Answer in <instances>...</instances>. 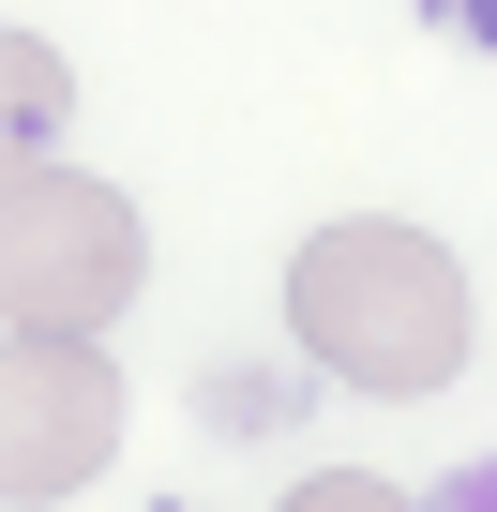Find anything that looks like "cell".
I'll list each match as a JSON object with an SVG mask.
<instances>
[{
    "mask_svg": "<svg viewBox=\"0 0 497 512\" xmlns=\"http://www.w3.org/2000/svg\"><path fill=\"white\" fill-rule=\"evenodd\" d=\"M272 512H407V497H392L377 467H302V482H287Z\"/></svg>",
    "mask_w": 497,
    "mask_h": 512,
    "instance_id": "277c9868",
    "label": "cell"
},
{
    "mask_svg": "<svg viewBox=\"0 0 497 512\" xmlns=\"http://www.w3.org/2000/svg\"><path fill=\"white\" fill-rule=\"evenodd\" d=\"M437 512H497V452H482V467H467V482H452Z\"/></svg>",
    "mask_w": 497,
    "mask_h": 512,
    "instance_id": "5b68a950",
    "label": "cell"
},
{
    "mask_svg": "<svg viewBox=\"0 0 497 512\" xmlns=\"http://www.w3.org/2000/svg\"><path fill=\"white\" fill-rule=\"evenodd\" d=\"M0 302H16V332H106L121 302H136V211L106 196V181H76V166H16L0 181Z\"/></svg>",
    "mask_w": 497,
    "mask_h": 512,
    "instance_id": "7a4b0ae2",
    "label": "cell"
},
{
    "mask_svg": "<svg viewBox=\"0 0 497 512\" xmlns=\"http://www.w3.org/2000/svg\"><path fill=\"white\" fill-rule=\"evenodd\" d=\"M106 452H121V377H106L76 332H16V437H0V482L46 512V497H76Z\"/></svg>",
    "mask_w": 497,
    "mask_h": 512,
    "instance_id": "3957f363",
    "label": "cell"
},
{
    "mask_svg": "<svg viewBox=\"0 0 497 512\" xmlns=\"http://www.w3.org/2000/svg\"><path fill=\"white\" fill-rule=\"evenodd\" d=\"M287 347L347 392H452L467 377V272L452 241L392 226V211H332L287 256Z\"/></svg>",
    "mask_w": 497,
    "mask_h": 512,
    "instance_id": "6da1fadb",
    "label": "cell"
}]
</instances>
